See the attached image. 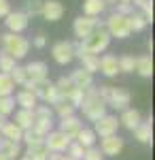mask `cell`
<instances>
[{"mask_svg":"<svg viewBox=\"0 0 155 160\" xmlns=\"http://www.w3.org/2000/svg\"><path fill=\"white\" fill-rule=\"evenodd\" d=\"M19 160H30V158H28V156H21V158H19Z\"/></svg>","mask_w":155,"mask_h":160,"instance_id":"cell-50","label":"cell"},{"mask_svg":"<svg viewBox=\"0 0 155 160\" xmlns=\"http://www.w3.org/2000/svg\"><path fill=\"white\" fill-rule=\"evenodd\" d=\"M128 19H130V30L132 32H140V30H144V26H147V22H144V17L140 13H132Z\"/></svg>","mask_w":155,"mask_h":160,"instance_id":"cell-37","label":"cell"},{"mask_svg":"<svg viewBox=\"0 0 155 160\" xmlns=\"http://www.w3.org/2000/svg\"><path fill=\"white\" fill-rule=\"evenodd\" d=\"M15 124L21 128V130H30L34 126V111L30 109H19L15 113Z\"/></svg>","mask_w":155,"mask_h":160,"instance_id":"cell-21","label":"cell"},{"mask_svg":"<svg viewBox=\"0 0 155 160\" xmlns=\"http://www.w3.org/2000/svg\"><path fill=\"white\" fill-rule=\"evenodd\" d=\"M117 128H119V120L115 118V115H102L98 122H94V135H100L102 139L104 137H113V135H117Z\"/></svg>","mask_w":155,"mask_h":160,"instance_id":"cell-8","label":"cell"},{"mask_svg":"<svg viewBox=\"0 0 155 160\" xmlns=\"http://www.w3.org/2000/svg\"><path fill=\"white\" fill-rule=\"evenodd\" d=\"M40 15L49 19V22H58L62 19V15H64V4H62L60 0H43V11Z\"/></svg>","mask_w":155,"mask_h":160,"instance_id":"cell-14","label":"cell"},{"mask_svg":"<svg viewBox=\"0 0 155 160\" xmlns=\"http://www.w3.org/2000/svg\"><path fill=\"white\" fill-rule=\"evenodd\" d=\"M64 160H70V158H68V156H64Z\"/></svg>","mask_w":155,"mask_h":160,"instance_id":"cell-52","label":"cell"},{"mask_svg":"<svg viewBox=\"0 0 155 160\" xmlns=\"http://www.w3.org/2000/svg\"><path fill=\"white\" fill-rule=\"evenodd\" d=\"M2 51L4 53H9L13 60H21L28 56V51H30V41L21 34H11V32H7V34H2Z\"/></svg>","mask_w":155,"mask_h":160,"instance_id":"cell-3","label":"cell"},{"mask_svg":"<svg viewBox=\"0 0 155 160\" xmlns=\"http://www.w3.org/2000/svg\"><path fill=\"white\" fill-rule=\"evenodd\" d=\"M144 17V22L149 24V22H153V2H149V4H144L143 7V13H140Z\"/></svg>","mask_w":155,"mask_h":160,"instance_id":"cell-42","label":"cell"},{"mask_svg":"<svg viewBox=\"0 0 155 160\" xmlns=\"http://www.w3.org/2000/svg\"><path fill=\"white\" fill-rule=\"evenodd\" d=\"M102 158H104V156H102V152L96 148V145H94V148H87L83 152V160H102Z\"/></svg>","mask_w":155,"mask_h":160,"instance_id":"cell-40","label":"cell"},{"mask_svg":"<svg viewBox=\"0 0 155 160\" xmlns=\"http://www.w3.org/2000/svg\"><path fill=\"white\" fill-rule=\"evenodd\" d=\"M79 43H81V47H83L85 51H89V53L98 56V53H102V51H104L108 45H110V37H108V32H106V28H104V24H102V22H98V26H96L94 32H92L87 38L79 41Z\"/></svg>","mask_w":155,"mask_h":160,"instance_id":"cell-4","label":"cell"},{"mask_svg":"<svg viewBox=\"0 0 155 160\" xmlns=\"http://www.w3.org/2000/svg\"><path fill=\"white\" fill-rule=\"evenodd\" d=\"M51 56H53V60L58 62V64H68L72 62L74 58V47H72L70 41H58L53 47H51Z\"/></svg>","mask_w":155,"mask_h":160,"instance_id":"cell-9","label":"cell"},{"mask_svg":"<svg viewBox=\"0 0 155 160\" xmlns=\"http://www.w3.org/2000/svg\"><path fill=\"white\" fill-rule=\"evenodd\" d=\"M51 126H53V118H34V128L38 135L47 137L49 132H51Z\"/></svg>","mask_w":155,"mask_h":160,"instance_id":"cell-29","label":"cell"},{"mask_svg":"<svg viewBox=\"0 0 155 160\" xmlns=\"http://www.w3.org/2000/svg\"><path fill=\"white\" fill-rule=\"evenodd\" d=\"M100 152H102V156H119L121 152H123V139L119 135H113V137H104L102 141H100Z\"/></svg>","mask_w":155,"mask_h":160,"instance_id":"cell-11","label":"cell"},{"mask_svg":"<svg viewBox=\"0 0 155 160\" xmlns=\"http://www.w3.org/2000/svg\"><path fill=\"white\" fill-rule=\"evenodd\" d=\"M81 128H83V124H81V120H79L77 115L64 118V120L60 122V132H62V135H66L68 139H74V137L81 132Z\"/></svg>","mask_w":155,"mask_h":160,"instance_id":"cell-16","label":"cell"},{"mask_svg":"<svg viewBox=\"0 0 155 160\" xmlns=\"http://www.w3.org/2000/svg\"><path fill=\"white\" fill-rule=\"evenodd\" d=\"M55 111H58V115H60L62 120L74 115V107H72L68 100H58V102H55Z\"/></svg>","mask_w":155,"mask_h":160,"instance_id":"cell-35","label":"cell"},{"mask_svg":"<svg viewBox=\"0 0 155 160\" xmlns=\"http://www.w3.org/2000/svg\"><path fill=\"white\" fill-rule=\"evenodd\" d=\"M11 13V2L9 0H0V17H7Z\"/></svg>","mask_w":155,"mask_h":160,"instance_id":"cell-43","label":"cell"},{"mask_svg":"<svg viewBox=\"0 0 155 160\" xmlns=\"http://www.w3.org/2000/svg\"><path fill=\"white\" fill-rule=\"evenodd\" d=\"M149 2H153V0H132V7H138V9H143L144 4H149Z\"/></svg>","mask_w":155,"mask_h":160,"instance_id":"cell-45","label":"cell"},{"mask_svg":"<svg viewBox=\"0 0 155 160\" xmlns=\"http://www.w3.org/2000/svg\"><path fill=\"white\" fill-rule=\"evenodd\" d=\"M0 135L4 141H15V143H21V137H24V130L17 126L15 122H4V126L0 128Z\"/></svg>","mask_w":155,"mask_h":160,"instance_id":"cell-20","label":"cell"},{"mask_svg":"<svg viewBox=\"0 0 155 160\" xmlns=\"http://www.w3.org/2000/svg\"><path fill=\"white\" fill-rule=\"evenodd\" d=\"M26 156H28L30 160H47V158H49V149L45 148V143H38V145L28 148Z\"/></svg>","mask_w":155,"mask_h":160,"instance_id":"cell-28","label":"cell"},{"mask_svg":"<svg viewBox=\"0 0 155 160\" xmlns=\"http://www.w3.org/2000/svg\"><path fill=\"white\" fill-rule=\"evenodd\" d=\"M134 71L140 75V77H151V75H153V60H151V56H140V58H136V68H134Z\"/></svg>","mask_w":155,"mask_h":160,"instance_id":"cell-25","label":"cell"},{"mask_svg":"<svg viewBox=\"0 0 155 160\" xmlns=\"http://www.w3.org/2000/svg\"><path fill=\"white\" fill-rule=\"evenodd\" d=\"M74 141H77L83 149L94 148V145H96V135H94V130H92V128H81V132L74 137Z\"/></svg>","mask_w":155,"mask_h":160,"instance_id":"cell-26","label":"cell"},{"mask_svg":"<svg viewBox=\"0 0 155 160\" xmlns=\"http://www.w3.org/2000/svg\"><path fill=\"white\" fill-rule=\"evenodd\" d=\"M2 141H4V139H2V135H0V145H2Z\"/></svg>","mask_w":155,"mask_h":160,"instance_id":"cell-51","label":"cell"},{"mask_svg":"<svg viewBox=\"0 0 155 160\" xmlns=\"http://www.w3.org/2000/svg\"><path fill=\"white\" fill-rule=\"evenodd\" d=\"M4 24H7L11 34H21L26 28H28V17L21 11H11L4 17Z\"/></svg>","mask_w":155,"mask_h":160,"instance_id":"cell-12","label":"cell"},{"mask_svg":"<svg viewBox=\"0 0 155 160\" xmlns=\"http://www.w3.org/2000/svg\"><path fill=\"white\" fill-rule=\"evenodd\" d=\"M11 79H13V83H15V86H24L26 81H28V77H26V68L17 64V66L11 71Z\"/></svg>","mask_w":155,"mask_h":160,"instance_id":"cell-38","label":"cell"},{"mask_svg":"<svg viewBox=\"0 0 155 160\" xmlns=\"http://www.w3.org/2000/svg\"><path fill=\"white\" fill-rule=\"evenodd\" d=\"M117 2H130V4H132V0H117Z\"/></svg>","mask_w":155,"mask_h":160,"instance_id":"cell-49","label":"cell"},{"mask_svg":"<svg viewBox=\"0 0 155 160\" xmlns=\"http://www.w3.org/2000/svg\"><path fill=\"white\" fill-rule=\"evenodd\" d=\"M13 111H15V98L13 96H0V115L7 118Z\"/></svg>","mask_w":155,"mask_h":160,"instance_id":"cell-36","label":"cell"},{"mask_svg":"<svg viewBox=\"0 0 155 160\" xmlns=\"http://www.w3.org/2000/svg\"><path fill=\"white\" fill-rule=\"evenodd\" d=\"M134 137L140 141V143H151L153 141V126H151V118L147 122H140V126L134 130Z\"/></svg>","mask_w":155,"mask_h":160,"instance_id":"cell-23","label":"cell"},{"mask_svg":"<svg viewBox=\"0 0 155 160\" xmlns=\"http://www.w3.org/2000/svg\"><path fill=\"white\" fill-rule=\"evenodd\" d=\"M24 68H26V77H28V81H32V83L47 79L49 68H47V64H45V62H40V60L30 62V64H26Z\"/></svg>","mask_w":155,"mask_h":160,"instance_id":"cell-13","label":"cell"},{"mask_svg":"<svg viewBox=\"0 0 155 160\" xmlns=\"http://www.w3.org/2000/svg\"><path fill=\"white\" fill-rule=\"evenodd\" d=\"M140 122H143V115H140V111L138 109H123L121 111V118H119V124H123L128 130H136L138 126H140Z\"/></svg>","mask_w":155,"mask_h":160,"instance_id":"cell-15","label":"cell"},{"mask_svg":"<svg viewBox=\"0 0 155 160\" xmlns=\"http://www.w3.org/2000/svg\"><path fill=\"white\" fill-rule=\"evenodd\" d=\"M98 94H100V98L104 100V105H110V107H115L117 111H123L128 109V105H130V92L128 90H123V88H113V86H100L98 88Z\"/></svg>","mask_w":155,"mask_h":160,"instance_id":"cell-2","label":"cell"},{"mask_svg":"<svg viewBox=\"0 0 155 160\" xmlns=\"http://www.w3.org/2000/svg\"><path fill=\"white\" fill-rule=\"evenodd\" d=\"M40 11H43V0H26L21 13L30 19V17H34V15H40Z\"/></svg>","mask_w":155,"mask_h":160,"instance_id":"cell-30","label":"cell"},{"mask_svg":"<svg viewBox=\"0 0 155 160\" xmlns=\"http://www.w3.org/2000/svg\"><path fill=\"white\" fill-rule=\"evenodd\" d=\"M83 152L85 149L77 143V141H72L70 145H68V149H66V156L70 160H83Z\"/></svg>","mask_w":155,"mask_h":160,"instance_id":"cell-39","label":"cell"},{"mask_svg":"<svg viewBox=\"0 0 155 160\" xmlns=\"http://www.w3.org/2000/svg\"><path fill=\"white\" fill-rule=\"evenodd\" d=\"M45 148L49 149V154H64L68 145L72 143V139H68L66 135H62L60 130H51L47 137H45Z\"/></svg>","mask_w":155,"mask_h":160,"instance_id":"cell-6","label":"cell"},{"mask_svg":"<svg viewBox=\"0 0 155 160\" xmlns=\"http://www.w3.org/2000/svg\"><path fill=\"white\" fill-rule=\"evenodd\" d=\"M0 160H9V158H7V156H4V154H0Z\"/></svg>","mask_w":155,"mask_h":160,"instance_id":"cell-48","label":"cell"},{"mask_svg":"<svg viewBox=\"0 0 155 160\" xmlns=\"http://www.w3.org/2000/svg\"><path fill=\"white\" fill-rule=\"evenodd\" d=\"M70 81L74 83L77 90H89V88H94V75L83 71V68H77V71H72L70 75Z\"/></svg>","mask_w":155,"mask_h":160,"instance_id":"cell-17","label":"cell"},{"mask_svg":"<svg viewBox=\"0 0 155 160\" xmlns=\"http://www.w3.org/2000/svg\"><path fill=\"white\" fill-rule=\"evenodd\" d=\"M55 94H58V100H70V96L74 94V83L70 81V77H60L55 83Z\"/></svg>","mask_w":155,"mask_h":160,"instance_id":"cell-18","label":"cell"},{"mask_svg":"<svg viewBox=\"0 0 155 160\" xmlns=\"http://www.w3.org/2000/svg\"><path fill=\"white\" fill-rule=\"evenodd\" d=\"M104 28H106L108 37L128 38V37L132 34V30H130V19H128V15H121V13H113V15L106 19Z\"/></svg>","mask_w":155,"mask_h":160,"instance_id":"cell-5","label":"cell"},{"mask_svg":"<svg viewBox=\"0 0 155 160\" xmlns=\"http://www.w3.org/2000/svg\"><path fill=\"white\" fill-rule=\"evenodd\" d=\"M117 62H119V73H134V68H136L134 56H121V58H117Z\"/></svg>","mask_w":155,"mask_h":160,"instance_id":"cell-33","label":"cell"},{"mask_svg":"<svg viewBox=\"0 0 155 160\" xmlns=\"http://www.w3.org/2000/svg\"><path fill=\"white\" fill-rule=\"evenodd\" d=\"M47 45V38H45V34H36L34 37V47L36 49H43Z\"/></svg>","mask_w":155,"mask_h":160,"instance_id":"cell-44","label":"cell"},{"mask_svg":"<svg viewBox=\"0 0 155 160\" xmlns=\"http://www.w3.org/2000/svg\"><path fill=\"white\" fill-rule=\"evenodd\" d=\"M34 118H53V111L49 105H36L34 107Z\"/></svg>","mask_w":155,"mask_h":160,"instance_id":"cell-41","label":"cell"},{"mask_svg":"<svg viewBox=\"0 0 155 160\" xmlns=\"http://www.w3.org/2000/svg\"><path fill=\"white\" fill-rule=\"evenodd\" d=\"M15 102H17L21 109L34 111V107L38 105V98H36L32 92H28V90H21V92H17V96H15Z\"/></svg>","mask_w":155,"mask_h":160,"instance_id":"cell-22","label":"cell"},{"mask_svg":"<svg viewBox=\"0 0 155 160\" xmlns=\"http://www.w3.org/2000/svg\"><path fill=\"white\" fill-rule=\"evenodd\" d=\"M15 66H17V62L13 60L9 53L2 51V53H0V73L2 75H11V71L15 68Z\"/></svg>","mask_w":155,"mask_h":160,"instance_id":"cell-34","label":"cell"},{"mask_svg":"<svg viewBox=\"0 0 155 160\" xmlns=\"http://www.w3.org/2000/svg\"><path fill=\"white\" fill-rule=\"evenodd\" d=\"M4 122H7V118H2V115H0V128L4 126Z\"/></svg>","mask_w":155,"mask_h":160,"instance_id":"cell-46","label":"cell"},{"mask_svg":"<svg viewBox=\"0 0 155 160\" xmlns=\"http://www.w3.org/2000/svg\"><path fill=\"white\" fill-rule=\"evenodd\" d=\"M0 154H4L9 160H15V158L21 156V145L15 143V141H2V145H0Z\"/></svg>","mask_w":155,"mask_h":160,"instance_id":"cell-27","label":"cell"},{"mask_svg":"<svg viewBox=\"0 0 155 160\" xmlns=\"http://www.w3.org/2000/svg\"><path fill=\"white\" fill-rule=\"evenodd\" d=\"M106 2H110V4H117V0H104V4H106Z\"/></svg>","mask_w":155,"mask_h":160,"instance_id":"cell-47","label":"cell"},{"mask_svg":"<svg viewBox=\"0 0 155 160\" xmlns=\"http://www.w3.org/2000/svg\"><path fill=\"white\" fill-rule=\"evenodd\" d=\"M81 109H83V115L87 120H92V122H98L102 115H106V105H104V100L100 98L98 88H89V90L83 92Z\"/></svg>","mask_w":155,"mask_h":160,"instance_id":"cell-1","label":"cell"},{"mask_svg":"<svg viewBox=\"0 0 155 160\" xmlns=\"http://www.w3.org/2000/svg\"><path fill=\"white\" fill-rule=\"evenodd\" d=\"M13 90H15V83H13L11 75L0 73V96H11Z\"/></svg>","mask_w":155,"mask_h":160,"instance_id":"cell-32","label":"cell"},{"mask_svg":"<svg viewBox=\"0 0 155 160\" xmlns=\"http://www.w3.org/2000/svg\"><path fill=\"white\" fill-rule=\"evenodd\" d=\"M32 94H34L38 100H43V102H51V105H55L58 102V94H55V86L49 81V79H43V81H36L32 83Z\"/></svg>","mask_w":155,"mask_h":160,"instance_id":"cell-7","label":"cell"},{"mask_svg":"<svg viewBox=\"0 0 155 160\" xmlns=\"http://www.w3.org/2000/svg\"><path fill=\"white\" fill-rule=\"evenodd\" d=\"M98 71H100L102 75H106V77H115V75L119 73V62H117L115 56L106 53V56L100 58V66H98Z\"/></svg>","mask_w":155,"mask_h":160,"instance_id":"cell-19","label":"cell"},{"mask_svg":"<svg viewBox=\"0 0 155 160\" xmlns=\"http://www.w3.org/2000/svg\"><path fill=\"white\" fill-rule=\"evenodd\" d=\"M104 0H85L83 2V15L85 17H98L104 11Z\"/></svg>","mask_w":155,"mask_h":160,"instance_id":"cell-24","label":"cell"},{"mask_svg":"<svg viewBox=\"0 0 155 160\" xmlns=\"http://www.w3.org/2000/svg\"><path fill=\"white\" fill-rule=\"evenodd\" d=\"M96 26H98V19H96V17H85V15L77 17L74 24H72L74 37H79V41H83V38H87L96 30Z\"/></svg>","mask_w":155,"mask_h":160,"instance_id":"cell-10","label":"cell"},{"mask_svg":"<svg viewBox=\"0 0 155 160\" xmlns=\"http://www.w3.org/2000/svg\"><path fill=\"white\" fill-rule=\"evenodd\" d=\"M21 141H24L28 148H32V145H38V143H43V141H45V137L38 135L34 128H30V130H24V137H21Z\"/></svg>","mask_w":155,"mask_h":160,"instance_id":"cell-31","label":"cell"}]
</instances>
